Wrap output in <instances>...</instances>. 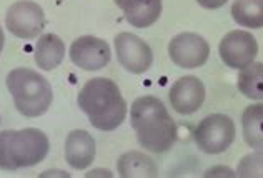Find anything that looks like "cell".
Wrapping results in <instances>:
<instances>
[{
  "instance_id": "obj_19",
  "label": "cell",
  "mask_w": 263,
  "mask_h": 178,
  "mask_svg": "<svg viewBox=\"0 0 263 178\" xmlns=\"http://www.w3.org/2000/svg\"><path fill=\"white\" fill-rule=\"evenodd\" d=\"M235 175L241 178H263V152L245 155L240 160Z\"/></svg>"
},
{
  "instance_id": "obj_5",
  "label": "cell",
  "mask_w": 263,
  "mask_h": 178,
  "mask_svg": "<svg viewBox=\"0 0 263 178\" xmlns=\"http://www.w3.org/2000/svg\"><path fill=\"white\" fill-rule=\"evenodd\" d=\"M235 123L223 113H212L205 117L195 128V143L202 152L209 155L223 153L235 140Z\"/></svg>"
},
{
  "instance_id": "obj_15",
  "label": "cell",
  "mask_w": 263,
  "mask_h": 178,
  "mask_svg": "<svg viewBox=\"0 0 263 178\" xmlns=\"http://www.w3.org/2000/svg\"><path fill=\"white\" fill-rule=\"evenodd\" d=\"M119 175L123 178H152L158 175L155 162L142 152H127L117 162Z\"/></svg>"
},
{
  "instance_id": "obj_17",
  "label": "cell",
  "mask_w": 263,
  "mask_h": 178,
  "mask_svg": "<svg viewBox=\"0 0 263 178\" xmlns=\"http://www.w3.org/2000/svg\"><path fill=\"white\" fill-rule=\"evenodd\" d=\"M232 17L240 27L261 29L263 27V0H235Z\"/></svg>"
},
{
  "instance_id": "obj_21",
  "label": "cell",
  "mask_w": 263,
  "mask_h": 178,
  "mask_svg": "<svg viewBox=\"0 0 263 178\" xmlns=\"http://www.w3.org/2000/svg\"><path fill=\"white\" fill-rule=\"evenodd\" d=\"M4 40H5V37H4V30L0 29V52H2V49H4Z\"/></svg>"
},
{
  "instance_id": "obj_11",
  "label": "cell",
  "mask_w": 263,
  "mask_h": 178,
  "mask_svg": "<svg viewBox=\"0 0 263 178\" xmlns=\"http://www.w3.org/2000/svg\"><path fill=\"white\" fill-rule=\"evenodd\" d=\"M172 108L180 115L195 113L205 100V87L202 80H198L193 75L178 78L170 88L168 93Z\"/></svg>"
},
{
  "instance_id": "obj_13",
  "label": "cell",
  "mask_w": 263,
  "mask_h": 178,
  "mask_svg": "<svg viewBox=\"0 0 263 178\" xmlns=\"http://www.w3.org/2000/svg\"><path fill=\"white\" fill-rule=\"evenodd\" d=\"M122 10L132 27L147 29L160 18L162 0H127Z\"/></svg>"
},
{
  "instance_id": "obj_9",
  "label": "cell",
  "mask_w": 263,
  "mask_h": 178,
  "mask_svg": "<svg viewBox=\"0 0 263 178\" xmlns=\"http://www.w3.org/2000/svg\"><path fill=\"white\" fill-rule=\"evenodd\" d=\"M115 52L119 64L132 73L147 72L154 62L148 44L128 32H122L115 37Z\"/></svg>"
},
{
  "instance_id": "obj_16",
  "label": "cell",
  "mask_w": 263,
  "mask_h": 178,
  "mask_svg": "<svg viewBox=\"0 0 263 178\" xmlns=\"http://www.w3.org/2000/svg\"><path fill=\"white\" fill-rule=\"evenodd\" d=\"M241 130L248 147L263 152V104H255L245 108L241 115Z\"/></svg>"
},
{
  "instance_id": "obj_20",
  "label": "cell",
  "mask_w": 263,
  "mask_h": 178,
  "mask_svg": "<svg viewBox=\"0 0 263 178\" xmlns=\"http://www.w3.org/2000/svg\"><path fill=\"white\" fill-rule=\"evenodd\" d=\"M198 5H202L203 9H209V10H215V9H220V7H223L228 0H197Z\"/></svg>"
},
{
  "instance_id": "obj_3",
  "label": "cell",
  "mask_w": 263,
  "mask_h": 178,
  "mask_svg": "<svg viewBox=\"0 0 263 178\" xmlns=\"http://www.w3.org/2000/svg\"><path fill=\"white\" fill-rule=\"evenodd\" d=\"M48 153V139L39 128H24L18 132L5 130L0 133V170L33 167L44 162Z\"/></svg>"
},
{
  "instance_id": "obj_7",
  "label": "cell",
  "mask_w": 263,
  "mask_h": 178,
  "mask_svg": "<svg viewBox=\"0 0 263 178\" xmlns=\"http://www.w3.org/2000/svg\"><path fill=\"white\" fill-rule=\"evenodd\" d=\"M218 53L221 62L235 70H241L250 65L258 53V44L250 32L232 30L221 38L218 45Z\"/></svg>"
},
{
  "instance_id": "obj_4",
  "label": "cell",
  "mask_w": 263,
  "mask_h": 178,
  "mask_svg": "<svg viewBox=\"0 0 263 178\" xmlns=\"http://www.w3.org/2000/svg\"><path fill=\"white\" fill-rule=\"evenodd\" d=\"M7 88L12 93L17 110L29 118L44 115L53 98L48 80L32 68L12 70L7 75Z\"/></svg>"
},
{
  "instance_id": "obj_2",
  "label": "cell",
  "mask_w": 263,
  "mask_h": 178,
  "mask_svg": "<svg viewBox=\"0 0 263 178\" xmlns=\"http://www.w3.org/2000/svg\"><path fill=\"white\" fill-rule=\"evenodd\" d=\"M77 104L92 127L100 132H112L119 128L127 115V102L123 100L114 80L97 77L82 87Z\"/></svg>"
},
{
  "instance_id": "obj_14",
  "label": "cell",
  "mask_w": 263,
  "mask_h": 178,
  "mask_svg": "<svg viewBox=\"0 0 263 178\" xmlns=\"http://www.w3.org/2000/svg\"><path fill=\"white\" fill-rule=\"evenodd\" d=\"M65 57V44L55 33H45L35 45V64L42 70L50 72L57 68Z\"/></svg>"
},
{
  "instance_id": "obj_1",
  "label": "cell",
  "mask_w": 263,
  "mask_h": 178,
  "mask_svg": "<svg viewBox=\"0 0 263 178\" xmlns=\"http://www.w3.org/2000/svg\"><path fill=\"white\" fill-rule=\"evenodd\" d=\"M130 123L138 143L148 152L165 153L177 140V125L167 107L157 97H138L132 104Z\"/></svg>"
},
{
  "instance_id": "obj_6",
  "label": "cell",
  "mask_w": 263,
  "mask_h": 178,
  "mask_svg": "<svg viewBox=\"0 0 263 178\" xmlns=\"http://www.w3.org/2000/svg\"><path fill=\"white\" fill-rule=\"evenodd\" d=\"M5 25L18 38H35L45 27L42 7L32 0H18L7 10Z\"/></svg>"
},
{
  "instance_id": "obj_18",
  "label": "cell",
  "mask_w": 263,
  "mask_h": 178,
  "mask_svg": "<svg viewBox=\"0 0 263 178\" xmlns=\"http://www.w3.org/2000/svg\"><path fill=\"white\" fill-rule=\"evenodd\" d=\"M238 90L252 100H263V64L252 62L250 65L241 68L237 80Z\"/></svg>"
},
{
  "instance_id": "obj_10",
  "label": "cell",
  "mask_w": 263,
  "mask_h": 178,
  "mask_svg": "<svg viewBox=\"0 0 263 178\" xmlns=\"http://www.w3.org/2000/svg\"><path fill=\"white\" fill-rule=\"evenodd\" d=\"M112 52L105 40L92 35H84L73 40L70 45V60L82 70L93 72L108 65Z\"/></svg>"
},
{
  "instance_id": "obj_12",
  "label": "cell",
  "mask_w": 263,
  "mask_h": 178,
  "mask_svg": "<svg viewBox=\"0 0 263 178\" xmlns=\"http://www.w3.org/2000/svg\"><path fill=\"white\" fill-rule=\"evenodd\" d=\"M95 159V140L85 130H73L65 140V160L73 170H85Z\"/></svg>"
},
{
  "instance_id": "obj_8",
  "label": "cell",
  "mask_w": 263,
  "mask_h": 178,
  "mask_svg": "<svg viewBox=\"0 0 263 178\" xmlns=\"http://www.w3.org/2000/svg\"><path fill=\"white\" fill-rule=\"evenodd\" d=\"M168 55L180 68H198L209 60L210 45L198 33L183 32L170 40Z\"/></svg>"
},
{
  "instance_id": "obj_22",
  "label": "cell",
  "mask_w": 263,
  "mask_h": 178,
  "mask_svg": "<svg viewBox=\"0 0 263 178\" xmlns=\"http://www.w3.org/2000/svg\"><path fill=\"white\" fill-rule=\"evenodd\" d=\"M114 2H115V4H117V5H119V7H120V9H122V7H123V5H125V4H127V0H114Z\"/></svg>"
}]
</instances>
